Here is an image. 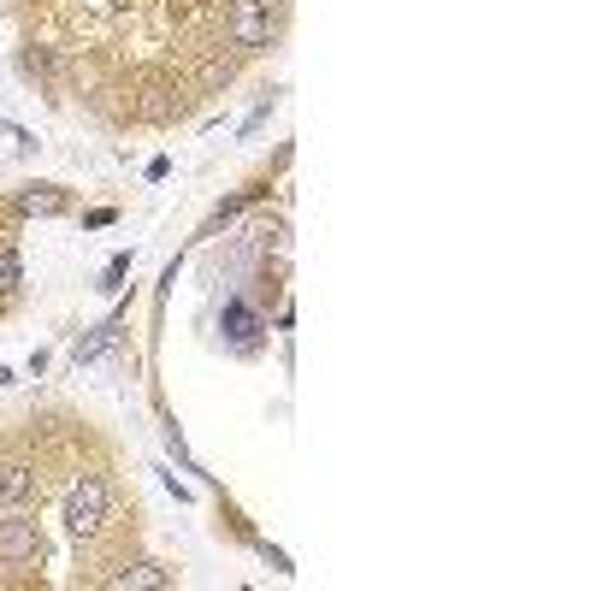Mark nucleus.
<instances>
[{
	"label": "nucleus",
	"mask_w": 591,
	"mask_h": 591,
	"mask_svg": "<svg viewBox=\"0 0 591 591\" xmlns=\"http://www.w3.org/2000/svg\"><path fill=\"white\" fill-rule=\"evenodd\" d=\"M107 509H113V492H107V473H78L66 492V527L78 539H95L107 527Z\"/></svg>",
	"instance_id": "f257e3e1"
},
{
	"label": "nucleus",
	"mask_w": 591,
	"mask_h": 591,
	"mask_svg": "<svg viewBox=\"0 0 591 591\" xmlns=\"http://www.w3.org/2000/svg\"><path fill=\"white\" fill-rule=\"evenodd\" d=\"M272 12H279V0H231L225 7V42L243 48V54L272 48Z\"/></svg>",
	"instance_id": "f03ea898"
},
{
	"label": "nucleus",
	"mask_w": 591,
	"mask_h": 591,
	"mask_svg": "<svg viewBox=\"0 0 591 591\" xmlns=\"http://www.w3.org/2000/svg\"><path fill=\"white\" fill-rule=\"evenodd\" d=\"M36 556H42L36 509H12V515H0V562H36Z\"/></svg>",
	"instance_id": "7ed1b4c3"
},
{
	"label": "nucleus",
	"mask_w": 591,
	"mask_h": 591,
	"mask_svg": "<svg viewBox=\"0 0 591 591\" xmlns=\"http://www.w3.org/2000/svg\"><path fill=\"white\" fill-rule=\"evenodd\" d=\"M36 503H42V480L31 461H0V515L36 509Z\"/></svg>",
	"instance_id": "20e7f679"
},
{
	"label": "nucleus",
	"mask_w": 591,
	"mask_h": 591,
	"mask_svg": "<svg viewBox=\"0 0 591 591\" xmlns=\"http://www.w3.org/2000/svg\"><path fill=\"white\" fill-rule=\"evenodd\" d=\"M71 201L60 184H24L19 190V213H31V220H54V213H66Z\"/></svg>",
	"instance_id": "39448f33"
},
{
	"label": "nucleus",
	"mask_w": 591,
	"mask_h": 591,
	"mask_svg": "<svg viewBox=\"0 0 591 591\" xmlns=\"http://www.w3.org/2000/svg\"><path fill=\"white\" fill-rule=\"evenodd\" d=\"M142 125H172L184 113V95H178V83H154L149 95H142Z\"/></svg>",
	"instance_id": "423d86ee"
},
{
	"label": "nucleus",
	"mask_w": 591,
	"mask_h": 591,
	"mask_svg": "<svg viewBox=\"0 0 591 591\" xmlns=\"http://www.w3.org/2000/svg\"><path fill=\"white\" fill-rule=\"evenodd\" d=\"M119 326H125V308L119 314H107V320H101L95 331H90V338H78V350H71V362H95V355H107L113 350V343H119Z\"/></svg>",
	"instance_id": "0eeeda50"
},
{
	"label": "nucleus",
	"mask_w": 591,
	"mask_h": 591,
	"mask_svg": "<svg viewBox=\"0 0 591 591\" xmlns=\"http://www.w3.org/2000/svg\"><path fill=\"white\" fill-rule=\"evenodd\" d=\"M113 591H131V586H172V574L161 568V562H125L119 574H107Z\"/></svg>",
	"instance_id": "6e6552de"
},
{
	"label": "nucleus",
	"mask_w": 591,
	"mask_h": 591,
	"mask_svg": "<svg viewBox=\"0 0 591 591\" xmlns=\"http://www.w3.org/2000/svg\"><path fill=\"white\" fill-rule=\"evenodd\" d=\"M231 71H237V66H231V54H208L201 71H196V83H201V90H220V83H231Z\"/></svg>",
	"instance_id": "1a4fd4ad"
},
{
	"label": "nucleus",
	"mask_w": 591,
	"mask_h": 591,
	"mask_svg": "<svg viewBox=\"0 0 591 591\" xmlns=\"http://www.w3.org/2000/svg\"><path fill=\"white\" fill-rule=\"evenodd\" d=\"M19 279H24L19 255H12V249H0V296H12V291H19Z\"/></svg>",
	"instance_id": "9d476101"
},
{
	"label": "nucleus",
	"mask_w": 591,
	"mask_h": 591,
	"mask_svg": "<svg viewBox=\"0 0 591 591\" xmlns=\"http://www.w3.org/2000/svg\"><path fill=\"white\" fill-rule=\"evenodd\" d=\"M131 272V255H113V267H107V279H101V291H119V279Z\"/></svg>",
	"instance_id": "9b49d317"
}]
</instances>
